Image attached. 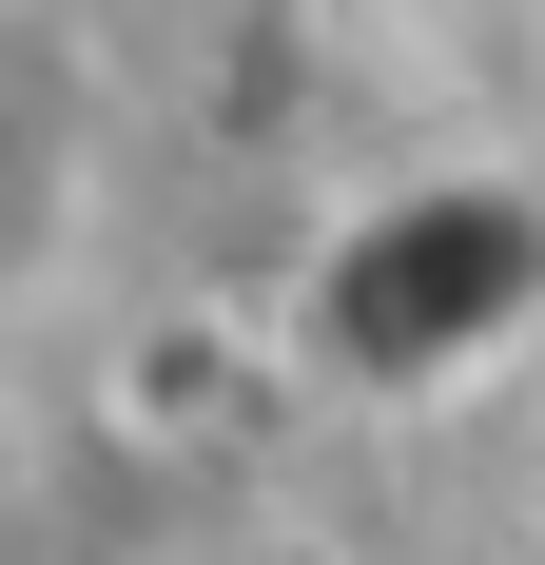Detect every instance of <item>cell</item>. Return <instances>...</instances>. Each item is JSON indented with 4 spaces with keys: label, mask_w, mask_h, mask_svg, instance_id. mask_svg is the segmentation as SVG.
<instances>
[{
    "label": "cell",
    "mask_w": 545,
    "mask_h": 565,
    "mask_svg": "<svg viewBox=\"0 0 545 565\" xmlns=\"http://www.w3.org/2000/svg\"><path fill=\"white\" fill-rule=\"evenodd\" d=\"M215 565H272V546H215Z\"/></svg>",
    "instance_id": "1"
}]
</instances>
